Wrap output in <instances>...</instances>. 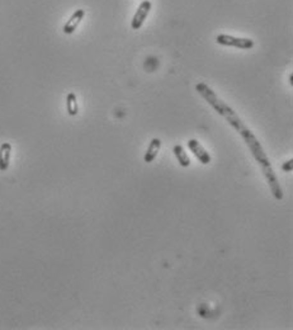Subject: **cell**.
I'll use <instances>...</instances> for the list:
<instances>
[{"label":"cell","instance_id":"1","mask_svg":"<svg viewBox=\"0 0 293 330\" xmlns=\"http://www.w3.org/2000/svg\"><path fill=\"white\" fill-rule=\"evenodd\" d=\"M196 91L201 94L203 99L209 103L217 113L222 116V117L229 122V125L231 126L232 129H235L239 132V135L243 138L244 142L247 143V146L249 147V150L251 151L252 156H254V159L256 160V163L260 165L261 172H263L264 177L267 179V183L268 186H269L273 197H274L277 201H282V199H283V190H282L281 186H279L278 178H277L276 173L273 170L272 164H270L269 159H268L267 154L264 151L263 146H261V143L259 142L258 139H256V136H255V135L250 131L249 127L241 121L238 113H236L229 104H226L221 98H218V95H217L206 83H198V84L196 85Z\"/></svg>","mask_w":293,"mask_h":330},{"label":"cell","instance_id":"2","mask_svg":"<svg viewBox=\"0 0 293 330\" xmlns=\"http://www.w3.org/2000/svg\"><path fill=\"white\" fill-rule=\"evenodd\" d=\"M216 42L221 46H230L240 50H251L254 47V41L250 38H241L234 37L229 35H218L216 37Z\"/></svg>","mask_w":293,"mask_h":330},{"label":"cell","instance_id":"3","mask_svg":"<svg viewBox=\"0 0 293 330\" xmlns=\"http://www.w3.org/2000/svg\"><path fill=\"white\" fill-rule=\"evenodd\" d=\"M150 10H151V1L150 0H142L141 4L138 5L137 10H136L135 15L131 21V28L133 31H138L142 27L144 22L146 21L147 15H149Z\"/></svg>","mask_w":293,"mask_h":330},{"label":"cell","instance_id":"4","mask_svg":"<svg viewBox=\"0 0 293 330\" xmlns=\"http://www.w3.org/2000/svg\"><path fill=\"white\" fill-rule=\"evenodd\" d=\"M188 147H189V150L193 152L194 156H196V158L200 160V163H202L203 165H207V164L211 163V155L201 145V142L198 140L191 139V140L188 141Z\"/></svg>","mask_w":293,"mask_h":330},{"label":"cell","instance_id":"5","mask_svg":"<svg viewBox=\"0 0 293 330\" xmlns=\"http://www.w3.org/2000/svg\"><path fill=\"white\" fill-rule=\"evenodd\" d=\"M85 17V10L84 9H78L75 12L71 14V17L69 18V21L65 23L64 28H62V32L65 35H73L77 28L79 27V24L82 23V21L84 19Z\"/></svg>","mask_w":293,"mask_h":330},{"label":"cell","instance_id":"6","mask_svg":"<svg viewBox=\"0 0 293 330\" xmlns=\"http://www.w3.org/2000/svg\"><path fill=\"white\" fill-rule=\"evenodd\" d=\"M10 155H12V145L9 142L1 143L0 146V170L5 172L10 163Z\"/></svg>","mask_w":293,"mask_h":330},{"label":"cell","instance_id":"7","mask_svg":"<svg viewBox=\"0 0 293 330\" xmlns=\"http://www.w3.org/2000/svg\"><path fill=\"white\" fill-rule=\"evenodd\" d=\"M160 147H162V141H160V139H153L151 142H150L149 147H147L146 154H145L144 156L145 163H153L156 159V156H158L159 151H160Z\"/></svg>","mask_w":293,"mask_h":330},{"label":"cell","instance_id":"8","mask_svg":"<svg viewBox=\"0 0 293 330\" xmlns=\"http://www.w3.org/2000/svg\"><path fill=\"white\" fill-rule=\"evenodd\" d=\"M173 152L175 155L176 160H178L179 165L183 168H188L191 165V159L188 156L187 151L184 150V147L182 145H174Z\"/></svg>","mask_w":293,"mask_h":330},{"label":"cell","instance_id":"9","mask_svg":"<svg viewBox=\"0 0 293 330\" xmlns=\"http://www.w3.org/2000/svg\"><path fill=\"white\" fill-rule=\"evenodd\" d=\"M66 108H68V113L70 116H77L79 112V105H78V99L75 93H69L66 96Z\"/></svg>","mask_w":293,"mask_h":330},{"label":"cell","instance_id":"10","mask_svg":"<svg viewBox=\"0 0 293 330\" xmlns=\"http://www.w3.org/2000/svg\"><path fill=\"white\" fill-rule=\"evenodd\" d=\"M292 169H293V160H292V159H291V160H288V161H286V163H283V165H282V170H283V172H286V173L292 172Z\"/></svg>","mask_w":293,"mask_h":330}]
</instances>
